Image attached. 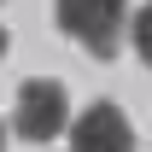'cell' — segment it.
Here are the masks:
<instances>
[{
  "instance_id": "1",
  "label": "cell",
  "mask_w": 152,
  "mask_h": 152,
  "mask_svg": "<svg viewBox=\"0 0 152 152\" xmlns=\"http://www.w3.org/2000/svg\"><path fill=\"white\" fill-rule=\"evenodd\" d=\"M53 18L70 41H82L94 58H111L129 29V0H53Z\"/></svg>"
},
{
  "instance_id": "2",
  "label": "cell",
  "mask_w": 152,
  "mask_h": 152,
  "mask_svg": "<svg viewBox=\"0 0 152 152\" xmlns=\"http://www.w3.org/2000/svg\"><path fill=\"white\" fill-rule=\"evenodd\" d=\"M70 123V94L58 82H23L18 105H12V129L23 140H58V129Z\"/></svg>"
},
{
  "instance_id": "3",
  "label": "cell",
  "mask_w": 152,
  "mask_h": 152,
  "mask_svg": "<svg viewBox=\"0 0 152 152\" xmlns=\"http://www.w3.org/2000/svg\"><path fill=\"white\" fill-rule=\"evenodd\" d=\"M70 140H76V152H134V129L111 99H99V105H88L76 117Z\"/></svg>"
},
{
  "instance_id": "4",
  "label": "cell",
  "mask_w": 152,
  "mask_h": 152,
  "mask_svg": "<svg viewBox=\"0 0 152 152\" xmlns=\"http://www.w3.org/2000/svg\"><path fill=\"white\" fill-rule=\"evenodd\" d=\"M129 41H134V53L152 64V0H146V6H140V12L129 18Z\"/></svg>"
},
{
  "instance_id": "5",
  "label": "cell",
  "mask_w": 152,
  "mask_h": 152,
  "mask_svg": "<svg viewBox=\"0 0 152 152\" xmlns=\"http://www.w3.org/2000/svg\"><path fill=\"white\" fill-rule=\"evenodd\" d=\"M0 53H6V29H0Z\"/></svg>"
},
{
  "instance_id": "6",
  "label": "cell",
  "mask_w": 152,
  "mask_h": 152,
  "mask_svg": "<svg viewBox=\"0 0 152 152\" xmlns=\"http://www.w3.org/2000/svg\"><path fill=\"white\" fill-rule=\"evenodd\" d=\"M0 146H6V134H0Z\"/></svg>"
}]
</instances>
